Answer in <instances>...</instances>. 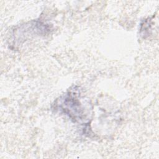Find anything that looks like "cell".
I'll return each instance as SVG.
<instances>
[{
  "label": "cell",
  "mask_w": 159,
  "mask_h": 159,
  "mask_svg": "<svg viewBox=\"0 0 159 159\" xmlns=\"http://www.w3.org/2000/svg\"><path fill=\"white\" fill-rule=\"evenodd\" d=\"M52 109L55 112L67 116L74 122H86L89 115V109H86L82 102L78 86H73L57 99L52 104Z\"/></svg>",
  "instance_id": "cell-1"
}]
</instances>
